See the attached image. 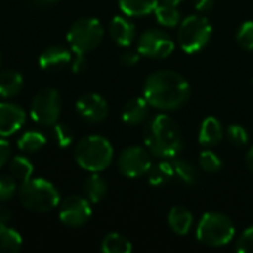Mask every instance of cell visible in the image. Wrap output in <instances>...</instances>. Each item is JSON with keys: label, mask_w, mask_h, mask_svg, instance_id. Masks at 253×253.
I'll list each match as a JSON object with an SVG mask.
<instances>
[{"label": "cell", "mask_w": 253, "mask_h": 253, "mask_svg": "<svg viewBox=\"0 0 253 253\" xmlns=\"http://www.w3.org/2000/svg\"><path fill=\"white\" fill-rule=\"evenodd\" d=\"M190 83L176 71L159 70L148 76L144 84V98L150 107L172 111L181 108L190 98Z\"/></svg>", "instance_id": "obj_1"}, {"label": "cell", "mask_w": 253, "mask_h": 253, "mask_svg": "<svg viewBox=\"0 0 253 253\" xmlns=\"http://www.w3.org/2000/svg\"><path fill=\"white\" fill-rule=\"evenodd\" d=\"M147 150L159 159H173L182 151L184 138L179 125L168 114L156 116L145 127Z\"/></svg>", "instance_id": "obj_2"}, {"label": "cell", "mask_w": 253, "mask_h": 253, "mask_svg": "<svg viewBox=\"0 0 253 253\" xmlns=\"http://www.w3.org/2000/svg\"><path fill=\"white\" fill-rule=\"evenodd\" d=\"M113 145L110 141L99 135H89L80 139L74 148V159L77 165L90 172H102L113 162Z\"/></svg>", "instance_id": "obj_3"}, {"label": "cell", "mask_w": 253, "mask_h": 253, "mask_svg": "<svg viewBox=\"0 0 253 253\" xmlns=\"http://www.w3.org/2000/svg\"><path fill=\"white\" fill-rule=\"evenodd\" d=\"M22 206L36 213H46L59 206V193L55 185L43 178H31L18 188Z\"/></svg>", "instance_id": "obj_4"}, {"label": "cell", "mask_w": 253, "mask_h": 253, "mask_svg": "<svg viewBox=\"0 0 253 253\" xmlns=\"http://www.w3.org/2000/svg\"><path fill=\"white\" fill-rule=\"evenodd\" d=\"M196 236L202 245L211 248H222L233 242L236 228L227 215L219 212H208L200 218Z\"/></svg>", "instance_id": "obj_5"}, {"label": "cell", "mask_w": 253, "mask_h": 253, "mask_svg": "<svg viewBox=\"0 0 253 253\" xmlns=\"http://www.w3.org/2000/svg\"><path fill=\"white\" fill-rule=\"evenodd\" d=\"M212 33V24L206 16L190 15L179 22L178 44L185 53H197L209 43Z\"/></svg>", "instance_id": "obj_6"}, {"label": "cell", "mask_w": 253, "mask_h": 253, "mask_svg": "<svg viewBox=\"0 0 253 253\" xmlns=\"http://www.w3.org/2000/svg\"><path fill=\"white\" fill-rule=\"evenodd\" d=\"M104 37L102 24L96 18H80L70 27L67 40L74 53H83L96 49Z\"/></svg>", "instance_id": "obj_7"}, {"label": "cell", "mask_w": 253, "mask_h": 253, "mask_svg": "<svg viewBox=\"0 0 253 253\" xmlns=\"http://www.w3.org/2000/svg\"><path fill=\"white\" fill-rule=\"evenodd\" d=\"M62 110V99L58 90L52 87H43L40 89L30 107V116L31 119L43 126H53L61 116Z\"/></svg>", "instance_id": "obj_8"}, {"label": "cell", "mask_w": 253, "mask_h": 253, "mask_svg": "<svg viewBox=\"0 0 253 253\" xmlns=\"http://www.w3.org/2000/svg\"><path fill=\"white\" fill-rule=\"evenodd\" d=\"M136 50L141 53V56L165 59L175 50V42L166 31L151 28L141 34Z\"/></svg>", "instance_id": "obj_9"}, {"label": "cell", "mask_w": 253, "mask_h": 253, "mask_svg": "<svg viewBox=\"0 0 253 253\" xmlns=\"http://www.w3.org/2000/svg\"><path fill=\"white\" fill-rule=\"evenodd\" d=\"M151 165V153L147 148L138 145L125 148L117 159L120 173L127 178H139L142 175H147Z\"/></svg>", "instance_id": "obj_10"}, {"label": "cell", "mask_w": 253, "mask_h": 253, "mask_svg": "<svg viewBox=\"0 0 253 253\" xmlns=\"http://www.w3.org/2000/svg\"><path fill=\"white\" fill-rule=\"evenodd\" d=\"M92 216V206L86 197L68 196L59 202V221L68 228L83 227Z\"/></svg>", "instance_id": "obj_11"}, {"label": "cell", "mask_w": 253, "mask_h": 253, "mask_svg": "<svg viewBox=\"0 0 253 253\" xmlns=\"http://www.w3.org/2000/svg\"><path fill=\"white\" fill-rule=\"evenodd\" d=\"M77 113L90 123L102 122L108 116V104L98 93H84L76 102Z\"/></svg>", "instance_id": "obj_12"}, {"label": "cell", "mask_w": 253, "mask_h": 253, "mask_svg": "<svg viewBox=\"0 0 253 253\" xmlns=\"http://www.w3.org/2000/svg\"><path fill=\"white\" fill-rule=\"evenodd\" d=\"M27 114L22 107L13 102H0V136L16 133L25 123Z\"/></svg>", "instance_id": "obj_13"}, {"label": "cell", "mask_w": 253, "mask_h": 253, "mask_svg": "<svg viewBox=\"0 0 253 253\" xmlns=\"http://www.w3.org/2000/svg\"><path fill=\"white\" fill-rule=\"evenodd\" d=\"M73 61L71 52L64 46H49L39 56V65L44 71H58L70 65Z\"/></svg>", "instance_id": "obj_14"}, {"label": "cell", "mask_w": 253, "mask_h": 253, "mask_svg": "<svg viewBox=\"0 0 253 253\" xmlns=\"http://www.w3.org/2000/svg\"><path fill=\"white\" fill-rule=\"evenodd\" d=\"M110 36L119 46L127 47L132 44V42L136 36L135 24L126 16L116 15L110 22Z\"/></svg>", "instance_id": "obj_15"}, {"label": "cell", "mask_w": 253, "mask_h": 253, "mask_svg": "<svg viewBox=\"0 0 253 253\" xmlns=\"http://www.w3.org/2000/svg\"><path fill=\"white\" fill-rule=\"evenodd\" d=\"M148 114H150V104L147 102V99L144 96L129 99L122 110L123 122L130 125V126H135V125L145 122Z\"/></svg>", "instance_id": "obj_16"}, {"label": "cell", "mask_w": 253, "mask_h": 253, "mask_svg": "<svg viewBox=\"0 0 253 253\" xmlns=\"http://www.w3.org/2000/svg\"><path fill=\"white\" fill-rule=\"evenodd\" d=\"M224 138V129L221 122L213 117L209 116L202 122L200 130H199V144L203 147H213L218 145Z\"/></svg>", "instance_id": "obj_17"}, {"label": "cell", "mask_w": 253, "mask_h": 253, "mask_svg": "<svg viewBox=\"0 0 253 253\" xmlns=\"http://www.w3.org/2000/svg\"><path fill=\"white\" fill-rule=\"evenodd\" d=\"M168 222L178 236H185L193 227V213L185 206H173L169 212Z\"/></svg>", "instance_id": "obj_18"}, {"label": "cell", "mask_w": 253, "mask_h": 253, "mask_svg": "<svg viewBox=\"0 0 253 253\" xmlns=\"http://www.w3.org/2000/svg\"><path fill=\"white\" fill-rule=\"evenodd\" d=\"M170 163H172V170H173V182L188 185V187L197 184L199 172L190 162L173 157L170 159Z\"/></svg>", "instance_id": "obj_19"}, {"label": "cell", "mask_w": 253, "mask_h": 253, "mask_svg": "<svg viewBox=\"0 0 253 253\" xmlns=\"http://www.w3.org/2000/svg\"><path fill=\"white\" fill-rule=\"evenodd\" d=\"M24 86V77L16 70H4L0 73V96L13 98Z\"/></svg>", "instance_id": "obj_20"}, {"label": "cell", "mask_w": 253, "mask_h": 253, "mask_svg": "<svg viewBox=\"0 0 253 253\" xmlns=\"http://www.w3.org/2000/svg\"><path fill=\"white\" fill-rule=\"evenodd\" d=\"M147 175H148V182L153 187H162L169 182H173V170H172L170 159H165L162 162L151 165Z\"/></svg>", "instance_id": "obj_21"}, {"label": "cell", "mask_w": 253, "mask_h": 253, "mask_svg": "<svg viewBox=\"0 0 253 253\" xmlns=\"http://www.w3.org/2000/svg\"><path fill=\"white\" fill-rule=\"evenodd\" d=\"M83 191H84V197L90 203H99L105 197L108 191V185L107 181L99 175V172H95L84 181Z\"/></svg>", "instance_id": "obj_22"}, {"label": "cell", "mask_w": 253, "mask_h": 253, "mask_svg": "<svg viewBox=\"0 0 253 253\" xmlns=\"http://www.w3.org/2000/svg\"><path fill=\"white\" fill-rule=\"evenodd\" d=\"M159 0H119L120 10L127 16H145L154 13Z\"/></svg>", "instance_id": "obj_23"}, {"label": "cell", "mask_w": 253, "mask_h": 253, "mask_svg": "<svg viewBox=\"0 0 253 253\" xmlns=\"http://www.w3.org/2000/svg\"><path fill=\"white\" fill-rule=\"evenodd\" d=\"M47 139L42 132L37 130H28L25 133L21 135V138L18 139V148L24 153H37L40 151L44 145H46Z\"/></svg>", "instance_id": "obj_24"}, {"label": "cell", "mask_w": 253, "mask_h": 253, "mask_svg": "<svg viewBox=\"0 0 253 253\" xmlns=\"http://www.w3.org/2000/svg\"><path fill=\"white\" fill-rule=\"evenodd\" d=\"M9 170H10V175L19 182H27L28 179H31L33 176V170H34V166L33 163L24 157V156H16L13 157L10 162H9Z\"/></svg>", "instance_id": "obj_25"}, {"label": "cell", "mask_w": 253, "mask_h": 253, "mask_svg": "<svg viewBox=\"0 0 253 253\" xmlns=\"http://www.w3.org/2000/svg\"><path fill=\"white\" fill-rule=\"evenodd\" d=\"M101 251L104 253H130L132 243L122 234L110 233L104 237L101 243Z\"/></svg>", "instance_id": "obj_26"}, {"label": "cell", "mask_w": 253, "mask_h": 253, "mask_svg": "<svg viewBox=\"0 0 253 253\" xmlns=\"http://www.w3.org/2000/svg\"><path fill=\"white\" fill-rule=\"evenodd\" d=\"M21 248H22V237L16 230L10 227L0 228V253H15Z\"/></svg>", "instance_id": "obj_27"}, {"label": "cell", "mask_w": 253, "mask_h": 253, "mask_svg": "<svg viewBox=\"0 0 253 253\" xmlns=\"http://www.w3.org/2000/svg\"><path fill=\"white\" fill-rule=\"evenodd\" d=\"M154 15L157 22L162 24L163 27H176L181 22V13L176 6L159 3L154 10Z\"/></svg>", "instance_id": "obj_28"}, {"label": "cell", "mask_w": 253, "mask_h": 253, "mask_svg": "<svg viewBox=\"0 0 253 253\" xmlns=\"http://www.w3.org/2000/svg\"><path fill=\"white\" fill-rule=\"evenodd\" d=\"M199 163L202 170L208 172V173H216L222 169V160L221 157L211 151V150H203L199 156Z\"/></svg>", "instance_id": "obj_29"}, {"label": "cell", "mask_w": 253, "mask_h": 253, "mask_svg": "<svg viewBox=\"0 0 253 253\" xmlns=\"http://www.w3.org/2000/svg\"><path fill=\"white\" fill-rule=\"evenodd\" d=\"M227 136L234 147L242 148L249 144V133L242 125H237V123L230 125L227 129Z\"/></svg>", "instance_id": "obj_30"}, {"label": "cell", "mask_w": 253, "mask_h": 253, "mask_svg": "<svg viewBox=\"0 0 253 253\" xmlns=\"http://www.w3.org/2000/svg\"><path fill=\"white\" fill-rule=\"evenodd\" d=\"M18 181L12 175H0V203L10 200L18 193Z\"/></svg>", "instance_id": "obj_31"}, {"label": "cell", "mask_w": 253, "mask_h": 253, "mask_svg": "<svg viewBox=\"0 0 253 253\" xmlns=\"http://www.w3.org/2000/svg\"><path fill=\"white\" fill-rule=\"evenodd\" d=\"M236 40L245 50H253V21H246L240 25Z\"/></svg>", "instance_id": "obj_32"}, {"label": "cell", "mask_w": 253, "mask_h": 253, "mask_svg": "<svg viewBox=\"0 0 253 253\" xmlns=\"http://www.w3.org/2000/svg\"><path fill=\"white\" fill-rule=\"evenodd\" d=\"M53 136H55V141L56 144L61 147V148H67L71 145L73 142V130L68 125L65 123H59L56 122L53 125Z\"/></svg>", "instance_id": "obj_33"}, {"label": "cell", "mask_w": 253, "mask_h": 253, "mask_svg": "<svg viewBox=\"0 0 253 253\" xmlns=\"http://www.w3.org/2000/svg\"><path fill=\"white\" fill-rule=\"evenodd\" d=\"M236 249L239 252L252 253L253 252V227L246 228L242 236L236 242Z\"/></svg>", "instance_id": "obj_34"}, {"label": "cell", "mask_w": 253, "mask_h": 253, "mask_svg": "<svg viewBox=\"0 0 253 253\" xmlns=\"http://www.w3.org/2000/svg\"><path fill=\"white\" fill-rule=\"evenodd\" d=\"M141 53L138 50H125L120 55V62L126 67H133L139 62Z\"/></svg>", "instance_id": "obj_35"}, {"label": "cell", "mask_w": 253, "mask_h": 253, "mask_svg": "<svg viewBox=\"0 0 253 253\" xmlns=\"http://www.w3.org/2000/svg\"><path fill=\"white\" fill-rule=\"evenodd\" d=\"M87 68V59L83 53H76V58L71 61V70L76 74H82L84 73Z\"/></svg>", "instance_id": "obj_36"}, {"label": "cell", "mask_w": 253, "mask_h": 253, "mask_svg": "<svg viewBox=\"0 0 253 253\" xmlns=\"http://www.w3.org/2000/svg\"><path fill=\"white\" fill-rule=\"evenodd\" d=\"M10 160V145L7 141L0 139V169Z\"/></svg>", "instance_id": "obj_37"}, {"label": "cell", "mask_w": 253, "mask_h": 253, "mask_svg": "<svg viewBox=\"0 0 253 253\" xmlns=\"http://www.w3.org/2000/svg\"><path fill=\"white\" fill-rule=\"evenodd\" d=\"M10 218H12L10 209L7 206H4V205L0 203V228L7 227V224L10 222Z\"/></svg>", "instance_id": "obj_38"}, {"label": "cell", "mask_w": 253, "mask_h": 253, "mask_svg": "<svg viewBox=\"0 0 253 253\" xmlns=\"http://www.w3.org/2000/svg\"><path fill=\"white\" fill-rule=\"evenodd\" d=\"M193 3H194V7L199 12L205 13V12H209L213 7L215 0H193Z\"/></svg>", "instance_id": "obj_39"}, {"label": "cell", "mask_w": 253, "mask_h": 253, "mask_svg": "<svg viewBox=\"0 0 253 253\" xmlns=\"http://www.w3.org/2000/svg\"><path fill=\"white\" fill-rule=\"evenodd\" d=\"M30 6L33 7H39V9H43V7H49L52 4H55L58 0H27Z\"/></svg>", "instance_id": "obj_40"}, {"label": "cell", "mask_w": 253, "mask_h": 253, "mask_svg": "<svg viewBox=\"0 0 253 253\" xmlns=\"http://www.w3.org/2000/svg\"><path fill=\"white\" fill-rule=\"evenodd\" d=\"M246 165H248L249 170L253 173V147H251L249 151L246 153Z\"/></svg>", "instance_id": "obj_41"}, {"label": "cell", "mask_w": 253, "mask_h": 253, "mask_svg": "<svg viewBox=\"0 0 253 253\" xmlns=\"http://www.w3.org/2000/svg\"><path fill=\"white\" fill-rule=\"evenodd\" d=\"M182 0H162V3L165 4H170V6H178Z\"/></svg>", "instance_id": "obj_42"}, {"label": "cell", "mask_w": 253, "mask_h": 253, "mask_svg": "<svg viewBox=\"0 0 253 253\" xmlns=\"http://www.w3.org/2000/svg\"><path fill=\"white\" fill-rule=\"evenodd\" d=\"M0 62H1V55H0Z\"/></svg>", "instance_id": "obj_43"}, {"label": "cell", "mask_w": 253, "mask_h": 253, "mask_svg": "<svg viewBox=\"0 0 253 253\" xmlns=\"http://www.w3.org/2000/svg\"><path fill=\"white\" fill-rule=\"evenodd\" d=\"M252 86H253V79H252Z\"/></svg>", "instance_id": "obj_44"}]
</instances>
